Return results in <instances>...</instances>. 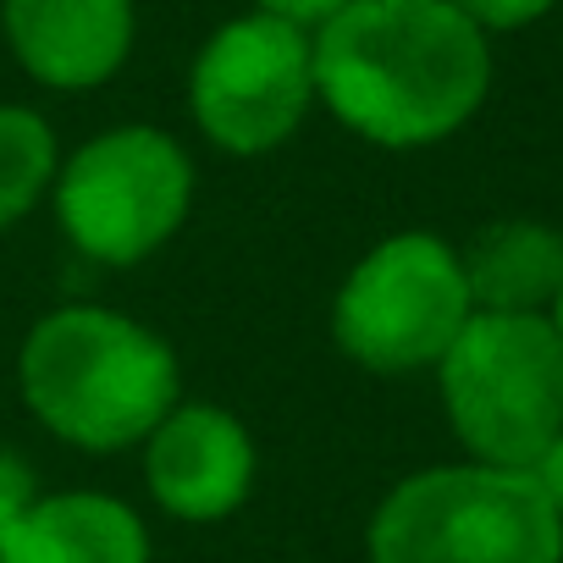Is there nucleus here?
I'll list each match as a JSON object with an SVG mask.
<instances>
[{"mask_svg": "<svg viewBox=\"0 0 563 563\" xmlns=\"http://www.w3.org/2000/svg\"><path fill=\"white\" fill-rule=\"evenodd\" d=\"M310 45L316 100L382 150L453 139L492 89V45L448 0H349Z\"/></svg>", "mask_w": 563, "mask_h": 563, "instance_id": "f257e3e1", "label": "nucleus"}, {"mask_svg": "<svg viewBox=\"0 0 563 563\" xmlns=\"http://www.w3.org/2000/svg\"><path fill=\"white\" fill-rule=\"evenodd\" d=\"M18 382L23 404L51 437L84 453H122L177 409L183 371L172 343L150 327L73 305L23 338Z\"/></svg>", "mask_w": 563, "mask_h": 563, "instance_id": "f03ea898", "label": "nucleus"}, {"mask_svg": "<svg viewBox=\"0 0 563 563\" xmlns=\"http://www.w3.org/2000/svg\"><path fill=\"white\" fill-rule=\"evenodd\" d=\"M371 563H563V519L530 470L437 464L371 514Z\"/></svg>", "mask_w": 563, "mask_h": 563, "instance_id": "7ed1b4c3", "label": "nucleus"}, {"mask_svg": "<svg viewBox=\"0 0 563 563\" xmlns=\"http://www.w3.org/2000/svg\"><path fill=\"white\" fill-rule=\"evenodd\" d=\"M442 409L475 464L536 470L563 437V338L552 316L475 310L437 360Z\"/></svg>", "mask_w": 563, "mask_h": 563, "instance_id": "20e7f679", "label": "nucleus"}, {"mask_svg": "<svg viewBox=\"0 0 563 563\" xmlns=\"http://www.w3.org/2000/svg\"><path fill=\"white\" fill-rule=\"evenodd\" d=\"M470 316L459 249L431 232H398L349 271L332 305V338L376 376H415L437 371Z\"/></svg>", "mask_w": 563, "mask_h": 563, "instance_id": "39448f33", "label": "nucleus"}, {"mask_svg": "<svg viewBox=\"0 0 563 563\" xmlns=\"http://www.w3.org/2000/svg\"><path fill=\"white\" fill-rule=\"evenodd\" d=\"M194 166L161 128H111L56 166V216L78 254L100 265L150 260L188 216Z\"/></svg>", "mask_w": 563, "mask_h": 563, "instance_id": "423d86ee", "label": "nucleus"}, {"mask_svg": "<svg viewBox=\"0 0 563 563\" xmlns=\"http://www.w3.org/2000/svg\"><path fill=\"white\" fill-rule=\"evenodd\" d=\"M188 106L199 133L227 155H265L288 144L316 106L310 34L265 12L216 29L194 62Z\"/></svg>", "mask_w": 563, "mask_h": 563, "instance_id": "0eeeda50", "label": "nucleus"}, {"mask_svg": "<svg viewBox=\"0 0 563 563\" xmlns=\"http://www.w3.org/2000/svg\"><path fill=\"white\" fill-rule=\"evenodd\" d=\"M144 481L172 519L216 525L254 492V437L216 404H177L144 437Z\"/></svg>", "mask_w": 563, "mask_h": 563, "instance_id": "6e6552de", "label": "nucleus"}, {"mask_svg": "<svg viewBox=\"0 0 563 563\" xmlns=\"http://www.w3.org/2000/svg\"><path fill=\"white\" fill-rule=\"evenodd\" d=\"M7 45L45 89H95L133 51V0H0Z\"/></svg>", "mask_w": 563, "mask_h": 563, "instance_id": "1a4fd4ad", "label": "nucleus"}, {"mask_svg": "<svg viewBox=\"0 0 563 563\" xmlns=\"http://www.w3.org/2000/svg\"><path fill=\"white\" fill-rule=\"evenodd\" d=\"M0 563H150V530L122 497L56 492L34 497Z\"/></svg>", "mask_w": 563, "mask_h": 563, "instance_id": "9d476101", "label": "nucleus"}, {"mask_svg": "<svg viewBox=\"0 0 563 563\" xmlns=\"http://www.w3.org/2000/svg\"><path fill=\"white\" fill-rule=\"evenodd\" d=\"M459 265L475 310L547 316L563 288V232L541 221H492L464 243Z\"/></svg>", "mask_w": 563, "mask_h": 563, "instance_id": "9b49d317", "label": "nucleus"}, {"mask_svg": "<svg viewBox=\"0 0 563 563\" xmlns=\"http://www.w3.org/2000/svg\"><path fill=\"white\" fill-rule=\"evenodd\" d=\"M56 183V133L29 106H0V232L23 221Z\"/></svg>", "mask_w": 563, "mask_h": 563, "instance_id": "f8f14e48", "label": "nucleus"}, {"mask_svg": "<svg viewBox=\"0 0 563 563\" xmlns=\"http://www.w3.org/2000/svg\"><path fill=\"white\" fill-rule=\"evenodd\" d=\"M459 7L481 34H514V29H530L552 12V0H448Z\"/></svg>", "mask_w": 563, "mask_h": 563, "instance_id": "ddd939ff", "label": "nucleus"}, {"mask_svg": "<svg viewBox=\"0 0 563 563\" xmlns=\"http://www.w3.org/2000/svg\"><path fill=\"white\" fill-rule=\"evenodd\" d=\"M40 486H34V470L12 453H0V547H7V536L18 530V519L34 508Z\"/></svg>", "mask_w": 563, "mask_h": 563, "instance_id": "4468645a", "label": "nucleus"}, {"mask_svg": "<svg viewBox=\"0 0 563 563\" xmlns=\"http://www.w3.org/2000/svg\"><path fill=\"white\" fill-rule=\"evenodd\" d=\"M254 7L265 12V18H282V23H294V29H327L349 0H254Z\"/></svg>", "mask_w": 563, "mask_h": 563, "instance_id": "2eb2a0df", "label": "nucleus"}, {"mask_svg": "<svg viewBox=\"0 0 563 563\" xmlns=\"http://www.w3.org/2000/svg\"><path fill=\"white\" fill-rule=\"evenodd\" d=\"M530 475L541 481L547 503H552V508H558V519H563V437H558V442H552V448L536 459V470H530Z\"/></svg>", "mask_w": 563, "mask_h": 563, "instance_id": "dca6fc26", "label": "nucleus"}, {"mask_svg": "<svg viewBox=\"0 0 563 563\" xmlns=\"http://www.w3.org/2000/svg\"><path fill=\"white\" fill-rule=\"evenodd\" d=\"M547 316H552V327H558V338H563V288H558V299H552V310H547Z\"/></svg>", "mask_w": 563, "mask_h": 563, "instance_id": "f3484780", "label": "nucleus"}]
</instances>
